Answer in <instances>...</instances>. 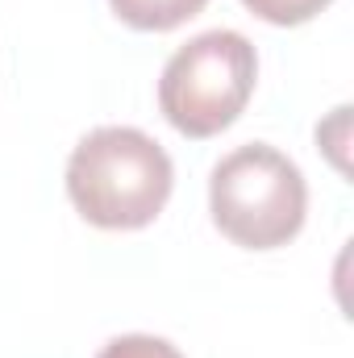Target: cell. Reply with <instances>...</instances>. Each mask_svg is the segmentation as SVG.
Returning <instances> with one entry per match:
<instances>
[{
	"mask_svg": "<svg viewBox=\"0 0 354 358\" xmlns=\"http://www.w3.org/2000/svg\"><path fill=\"white\" fill-rule=\"evenodd\" d=\"M171 155L134 125H100L67 159V196L96 229H146L171 200Z\"/></svg>",
	"mask_w": 354,
	"mask_h": 358,
	"instance_id": "6da1fadb",
	"label": "cell"
},
{
	"mask_svg": "<svg viewBox=\"0 0 354 358\" xmlns=\"http://www.w3.org/2000/svg\"><path fill=\"white\" fill-rule=\"evenodd\" d=\"M213 225L242 250L288 246L304 229L309 183L304 171L275 146L246 142L229 150L208 176Z\"/></svg>",
	"mask_w": 354,
	"mask_h": 358,
	"instance_id": "7a4b0ae2",
	"label": "cell"
},
{
	"mask_svg": "<svg viewBox=\"0 0 354 358\" xmlns=\"http://www.w3.org/2000/svg\"><path fill=\"white\" fill-rule=\"evenodd\" d=\"M259 50L238 29H204L183 42L159 76V113L183 138H217L255 96Z\"/></svg>",
	"mask_w": 354,
	"mask_h": 358,
	"instance_id": "3957f363",
	"label": "cell"
},
{
	"mask_svg": "<svg viewBox=\"0 0 354 358\" xmlns=\"http://www.w3.org/2000/svg\"><path fill=\"white\" fill-rule=\"evenodd\" d=\"M108 4L129 29L163 34V29H176L183 21H192L208 0H108Z\"/></svg>",
	"mask_w": 354,
	"mask_h": 358,
	"instance_id": "277c9868",
	"label": "cell"
},
{
	"mask_svg": "<svg viewBox=\"0 0 354 358\" xmlns=\"http://www.w3.org/2000/svg\"><path fill=\"white\" fill-rule=\"evenodd\" d=\"M242 4L267 25H304L317 13H325L334 0H242Z\"/></svg>",
	"mask_w": 354,
	"mask_h": 358,
	"instance_id": "5b68a950",
	"label": "cell"
},
{
	"mask_svg": "<svg viewBox=\"0 0 354 358\" xmlns=\"http://www.w3.org/2000/svg\"><path fill=\"white\" fill-rule=\"evenodd\" d=\"M96 358H183V355H179L167 338H155V334H121V338H113Z\"/></svg>",
	"mask_w": 354,
	"mask_h": 358,
	"instance_id": "8992f818",
	"label": "cell"
}]
</instances>
